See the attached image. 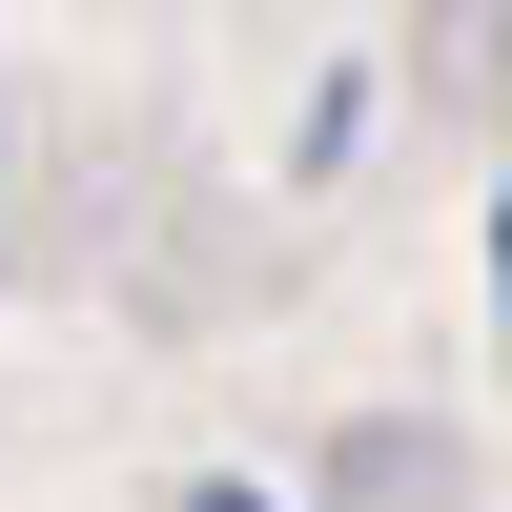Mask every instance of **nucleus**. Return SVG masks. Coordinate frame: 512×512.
Segmentation results:
<instances>
[{
  "mask_svg": "<svg viewBox=\"0 0 512 512\" xmlns=\"http://www.w3.org/2000/svg\"><path fill=\"white\" fill-rule=\"evenodd\" d=\"M492 308H512V185H492Z\"/></svg>",
  "mask_w": 512,
  "mask_h": 512,
  "instance_id": "2",
  "label": "nucleus"
},
{
  "mask_svg": "<svg viewBox=\"0 0 512 512\" xmlns=\"http://www.w3.org/2000/svg\"><path fill=\"white\" fill-rule=\"evenodd\" d=\"M185 512H267V492H246V472H185Z\"/></svg>",
  "mask_w": 512,
  "mask_h": 512,
  "instance_id": "1",
  "label": "nucleus"
},
{
  "mask_svg": "<svg viewBox=\"0 0 512 512\" xmlns=\"http://www.w3.org/2000/svg\"><path fill=\"white\" fill-rule=\"evenodd\" d=\"M492 21H512V0H492Z\"/></svg>",
  "mask_w": 512,
  "mask_h": 512,
  "instance_id": "3",
  "label": "nucleus"
}]
</instances>
